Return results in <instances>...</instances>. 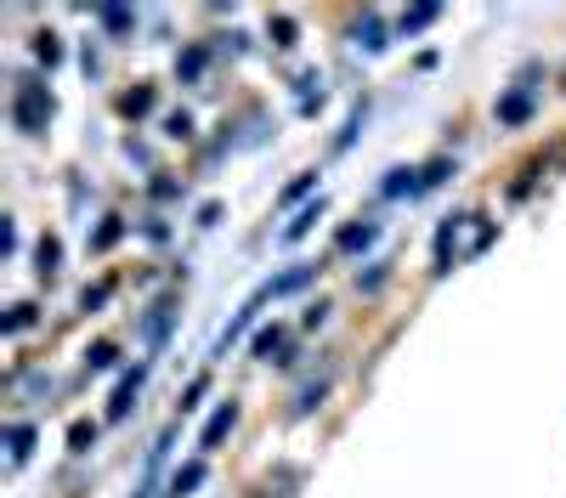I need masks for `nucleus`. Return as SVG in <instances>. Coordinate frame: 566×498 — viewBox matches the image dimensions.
I'll use <instances>...</instances> for the list:
<instances>
[{"label":"nucleus","mask_w":566,"mask_h":498,"mask_svg":"<svg viewBox=\"0 0 566 498\" xmlns=\"http://www.w3.org/2000/svg\"><path fill=\"white\" fill-rule=\"evenodd\" d=\"M205 391H210V374H199L193 385H187V391H181V414H193V407L205 402Z\"/></svg>","instance_id":"28"},{"label":"nucleus","mask_w":566,"mask_h":498,"mask_svg":"<svg viewBox=\"0 0 566 498\" xmlns=\"http://www.w3.org/2000/svg\"><path fill=\"white\" fill-rule=\"evenodd\" d=\"M374 239H380V221H374V215H357V226H346L335 244H340V250H368Z\"/></svg>","instance_id":"9"},{"label":"nucleus","mask_w":566,"mask_h":498,"mask_svg":"<svg viewBox=\"0 0 566 498\" xmlns=\"http://www.w3.org/2000/svg\"><path fill=\"white\" fill-rule=\"evenodd\" d=\"M91 447H97V425H85V420H80V425L69 431V453H91Z\"/></svg>","instance_id":"25"},{"label":"nucleus","mask_w":566,"mask_h":498,"mask_svg":"<svg viewBox=\"0 0 566 498\" xmlns=\"http://www.w3.org/2000/svg\"><path fill=\"white\" fill-rule=\"evenodd\" d=\"M0 329H7V335H23V329H34V306H29V300H18L7 317H0Z\"/></svg>","instance_id":"21"},{"label":"nucleus","mask_w":566,"mask_h":498,"mask_svg":"<svg viewBox=\"0 0 566 498\" xmlns=\"http://www.w3.org/2000/svg\"><path fill=\"white\" fill-rule=\"evenodd\" d=\"M119 233H125V221H119V215H108V221L97 226V239H91V250H114V244H119Z\"/></svg>","instance_id":"24"},{"label":"nucleus","mask_w":566,"mask_h":498,"mask_svg":"<svg viewBox=\"0 0 566 498\" xmlns=\"http://www.w3.org/2000/svg\"><path fill=\"white\" fill-rule=\"evenodd\" d=\"M205 63H210V52H205V45H187V52L176 57V80H181V85H193V80L205 74Z\"/></svg>","instance_id":"11"},{"label":"nucleus","mask_w":566,"mask_h":498,"mask_svg":"<svg viewBox=\"0 0 566 498\" xmlns=\"http://www.w3.org/2000/svg\"><path fill=\"white\" fill-rule=\"evenodd\" d=\"M323 210H328V204H323V193H317V204H306V210H301V215H295L290 226H283V244H301V239L312 233V226L323 221Z\"/></svg>","instance_id":"10"},{"label":"nucleus","mask_w":566,"mask_h":498,"mask_svg":"<svg viewBox=\"0 0 566 498\" xmlns=\"http://www.w3.org/2000/svg\"><path fill=\"white\" fill-rule=\"evenodd\" d=\"M470 215H448L442 226H437V255H431V272H448L453 266V239H459V226H464Z\"/></svg>","instance_id":"5"},{"label":"nucleus","mask_w":566,"mask_h":498,"mask_svg":"<svg viewBox=\"0 0 566 498\" xmlns=\"http://www.w3.org/2000/svg\"><path fill=\"white\" fill-rule=\"evenodd\" d=\"M12 125L23 136H40L45 125H52V85L45 80H18L12 85Z\"/></svg>","instance_id":"1"},{"label":"nucleus","mask_w":566,"mask_h":498,"mask_svg":"<svg viewBox=\"0 0 566 498\" xmlns=\"http://www.w3.org/2000/svg\"><path fill=\"white\" fill-rule=\"evenodd\" d=\"M165 136H176V142H187V136H193V119H187V114H170V119H165Z\"/></svg>","instance_id":"29"},{"label":"nucleus","mask_w":566,"mask_h":498,"mask_svg":"<svg viewBox=\"0 0 566 498\" xmlns=\"http://www.w3.org/2000/svg\"><path fill=\"white\" fill-rule=\"evenodd\" d=\"M114 362H119V346L114 340H97V346L85 351V374H108Z\"/></svg>","instance_id":"16"},{"label":"nucleus","mask_w":566,"mask_h":498,"mask_svg":"<svg viewBox=\"0 0 566 498\" xmlns=\"http://www.w3.org/2000/svg\"><path fill=\"white\" fill-rule=\"evenodd\" d=\"M205 476H210V465H205V459H193V465H181V470L170 476V492H165V498H187V492H193V487H205Z\"/></svg>","instance_id":"8"},{"label":"nucleus","mask_w":566,"mask_h":498,"mask_svg":"<svg viewBox=\"0 0 566 498\" xmlns=\"http://www.w3.org/2000/svg\"><path fill=\"white\" fill-rule=\"evenodd\" d=\"M142 385H148V362H136V369L119 374V385H114V396H108V420H125V414H130V402L142 396Z\"/></svg>","instance_id":"2"},{"label":"nucleus","mask_w":566,"mask_h":498,"mask_svg":"<svg viewBox=\"0 0 566 498\" xmlns=\"http://www.w3.org/2000/svg\"><path fill=\"white\" fill-rule=\"evenodd\" d=\"M323 396H328V374H323V380H312V385L301 391V402H295V414H312V407H317Z\"/></svg>","instance_id":"26"},{"label":"nucleus","mask_w":566,"mask_h":498,"mask_svg":"<svg viewBox=\"0 0 566 498\" xmlns=\"http://www.w3.org/2000/svg\"><path fill=\"white\" fill-rule=\"evenodd\" d=\"M266 34H272L277 52H290V45H295V18H272V23H266Z\"/></svg>","instance_id":"22"},{"label":"nucleus","mask_w":566,"mask_h":498,"mask_svg":"<svg viewBox=\"0 0 566 498\" xmlns=\"http://www.w3.org/2000/svg\"><path fill=\"white\" fill-rule=\"evenodd\" d=\"M431 23H437V7H413V12L397 18V34H419V29H431Z\"/></svg>","instance_id":"20"},{"label":"nucleus","mask_w":566,"mask_h":498,"mask_svg":"<svg viewBox=\"0 0 566 498\" xmlns=\"http://www.w3.org/2000/svg\"><path fill=\"white\" fill-rule=\"evenodd\" d=\"M57 266H63V244L57 239H40L34 244V272H40V278H57Z\"/></svg>","instance_id":"12"},{"label":"nucleus","mask_w":566,"mask_h":498,"mask_svg":"<svg viewBox=\"0 0 566 498\" xmlns=\"http://www.w3.org/2000/svg\"><path fill=\"white\" fill-rule=\"evenodd\" d=\"M357 45H363V52H386V45H391V40H386V23L374 18V12L357 23Z\"/></svg>","instance_id":"15"},{"label":"nucleus","mask_w":566,"mask_h":498,"mask_svg":"<svg viewBox=\"0 0 566 498\" xmlns=\"http://www.w3.org/2000/svg\"><path fill=\"white\" fill-rule=\"evenodd\" d=\"M250 351H255L261 362H283V351H290V329H283V324H272V329H261V335L250 340Z\"/></svg>","instance_id":"6"},{"label":"nucleus","mask_w":566,"mask_h":498,"mask_svg":"<svg viewBox=\"0 0 566 498\" xmlns=\"http://www.w3.org/2000/svg\"><path fill=\"white\" fill-rule=\"evenodd\" d=\"M448 170H453V159H431V165L419 170V193H424V188H437V181H442Z\"/></svg>","instance_id":"27"},{"label":"nucleus","mask_w":566,"mask_h":498,"mask_svg":"<svg viewBox=\"0 0 566 498\" xmlns=\"http://www.w3.org/2000/svg\"><path fill=\"white\" fill-rule=\"evenodd\" d=\"M312 181H317V170H301V176L290 181V188H283V199H277V204H301V199L312 193Z\"/></svg>","instance_id":"23"},{"label":"nucleus","mask_w":566,"mask_h":498,"mask_svg":"<svg viewBox=\"0 0 566 498\" xmlns=\"http://www.w3.org/2000/svg\"><path fill=\"white\" fill-rule=\"evenodd\" d=\"M29 447H34V425H12V431H7V465H12V470L29 459Z\"/></svg>","instance_id":"13"},{"label":"nucleus","mask_w":566,"mask_h":498,"mask_svg":"<svg viewBox=\"0 0 566 498\" xmlns=\"http://www.w3.org/2000/svg\"><path fill=\"white\" fill-rule=\"evenodd\" d=\"M119 114H125V119H142V114H154V91H148V85L125 91V97H119Z\"/></svg>","instance_id":"19"},{"label":"nucleus","mask_w":566,"mask_h":498,"mask_svg":"<svg viewBox=\"0 0 566 498\" xmlns=\"http://www.w3.org/2000/svg\"><path fill=\"white\" fill-rule=\"evenodd\" d=\"M34 63H40V68H57V63H63V40H57L52 29L34 34Z\"/></svg>","instance_id":"14"},{"label":"nucleus","mask_w":566,"mask_h":498,"mask_svg":"<svg viewBox=\"0 0 566 498\" xmlns=\"http://www.w3.org/2000/svg\"><path fill=\"white\" fill-rule=\"evenodd\" d=\"M97 23L119 40V34H130V29H136V12H130V7H97Z\"/></svg>","instance_id":"17"},{"label":"nucleus","mask_w":566,"mask_h":498,"mask_svg":"<svg viewBox=\"0 0 566 498\" xmlns=\"http://www.w3.org/2000/svg\"><path fill=\"white\" fill-rule=\"evenodd\" d=\"M170 324H176V295H165L154 311H148V329H142V335H148V346L159 351L165 346V335H170Z\"/></svg>","instance_id":"7"},{"label":"nucleus","mask_w":566,"mask_h":498,"mask_svg":"<svg viewBox=\"0 0 566 498\" xmlns=\"http://www.w3.org/2000/svg\"><path fill=\"white\" fill-rule=\"evenodd\" d=\"M533 114V97H527V91H510V97L499 103V125H522Z\"/></svg>","instance_id":"18"},{"label":"nucleus","mask_w":566,"mask_h":498,"mask_svg":"<svg viewBox=\"0 0 566 498\" xmlns=\"http://www.w3.org/2000/svg\"><path fill=\"white\" fill-rule=\"evenodd\" d=\"M108 295H114V284H97V289H85V300H80V306H85V311H97Z\"/></svg>","instance_id":"30"},{"label":"nucleus","mask_w":566,"mask_h":498,"mask_svg":"<svg viewBox=\"0 0 566 498\" xmlns=\"http://www.w3.org/2000/svg\"><path fill=\"white\" fill-rule=\"evenodd\" d=\"M317 261H301V266H290V272H283V278H272L266 289H261V300H277V295H295V289H306L312 278H317Z\"/></svg>","instance_id":"4"},{"label":"nucleus","mask_w":566,"mask_h":498,"mask_svg":"<svg viewBox=\"0 0 566 498\" xmlns=\"http://www.w3.org/2000/svg\"><path fill=\"white\" fill-rule=\"evenodd\" d=\"M232 425H239V402H232V396H227V402L216 407V414H210V425H205V436H199V453H216V447H221V442L232 436Z\"/></svg>","instance_id":"3"}]
</instances>
